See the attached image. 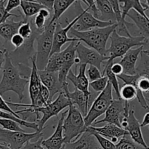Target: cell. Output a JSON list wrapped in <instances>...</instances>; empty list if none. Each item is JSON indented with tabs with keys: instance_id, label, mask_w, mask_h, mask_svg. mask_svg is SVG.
Wrapping results in <instances>:
<instances>
[{
	"instance_id": "cell-47",
	"label": "cell",
	"mask_w": 149,
	"mask_h": 149,
	"mask_svg": "<svg viewBox=\"0 0 149 149\" xmlns=\"http://www.w3.org/2000/svg\"><path fill=\"white\" fill-rule=\"evenodd\" d=\"M37 1L42 5L45 6L47 9L52 11V7H53V2L54 1H51V0H37Z\"/></svg>"
},
{
	"instance_id": "cell-32",
	"label": "cell",
	"mask_w": 149,
	"mask_h": 149,
	"mask_svg": "<svg viewBox=\"0 0 149 149\" xmlns=\"http://www.w3.org/2000/svg\"><path fill=\"white\" fill-rule=\"evenodd\" d=\"M0 118H1V119H12V120L16 122L17 124L21 125V126H24L26 127L29 128V129L34 130L35 132H39V127H38L37 123H36V122H28V121H24L23 120V119H18V118L15 117V116H13V114H11V113H7V112L3 111L0 110Z\"/></svg>"
},
{
	"instance_id": "cell-50",
	"label": "cell",
	"mask_w": 149,
	"mask_h": 149,
	"mask_svg": "<svg viewBox=\"0 0 149 149\" xmlns=\"http://www.w3.org/2000/svg\"><path fill=\"white\" fill-rule=\"evenodd\" d=\"M0 149H11L10 147H8L7 146L4 145V144H0Z\"/></svg>"
},
{
	"instance_id": "cell-10",
	"label": "cell",
	"mask_w": 149,
	"mask_h": 149,
	"mask_svg": "<svg viewBox=\"0 0 149 149\" xmlns=\"http://www.w3.org/2000/svg\"><path fill=\"white\" fill-rule=\"evenodd\" d=\"M43 136L42 132L26 133L23 132H13L0 128V142L11 149H20L27 142L32 139H39Z\"/></svg>"
},
{
	"instance_id": "cell-7",
	"label": "cell",
	"mask_w": 149,
	"mask_h": 149,
	"mask_svg": "<svg viewBox=\"0 0 149 149\" xmlns=\"http://www.w3.org/2000/svg\"><path fill=\"white\" fill-rule=\"evenodd\" d=\"M113 88L109 83L103 92L96 97L91 104V107L84 117L85 127L87 129L100 116L106 113L107 109L113 101Z\"/></svg>"
},
{
	"instance_id": "cell-33",
	"label": "cell",
	"mask_w": 149,
	"mask_h": 149,
	"mask_svg": "<svg viewBox=\"0 0 149 149\" xmlns=\"http://www.w3.org/2000/svg\"><path fill=\"white\" fill-rule=\"evenodd\" d=\"M120 98L125 101L130 102L137 97V90L135 86L132 84H124L119 90Z\"/></svg>"
},
{
	"instance_id": "cell-8",
	"label": "cell",
	"mask_w": 149,
	"mask_h": 149,
	"mask_svg": "<svg viewBox=\"0 0 149 149\" xmlns=\"http://www.w3.org/2000/svg\"><path fill=\"white\" fill-rule=\"evenodd\" d=\"M81 2V1H75L74 4L77 7V16L79 18L75 25L73 26V29L81 32L94 29L106 28L113 25V23L111 22H104L96 19L89 13L87 9L84 10L82 8Z\"/></svg>"
},
{
	"instance_id": "cell-21",
	"label": "cell",
	"mask_w": 149,
	"mask_h": 149,
	"mask_svg": "<svg viewBox=\"0 0 149 149\" xmlns=\"http://www.w3.org/2000/svg\"><path fill=\"white\" fill-rule=\"evenodd\" d=\"M86 68L87 65H80L79 73L77 74H74L71 69L67 75V80H69L71 82H72L76 89L86 94H90L92 91H90L89 89L90 82L86 76Z\"/></svg>"
},
{
	"instance_id": "cell-19",
	"label": "cell",
	"mask_w": 149,
	"mask_h": 149,
	"mask_svg": "<svg viewBox=\"0 0 149 149\" xmlns=\"http://www.w3.org/2000/svg\"><path fill=\"white\" fill-rule=\"evenodd\" d=\"M143 50V47H138L135 49H130L122 58L119 63L123 68V74L126 75H136V65L140 54Z\"/></svg>"
},
{
	"instance_id": "cell-11",
	"label": "cell",
	"mask_w": 149,
	"mask_h": 149,
	"mask_svg": "<svg viewBox=\"0 0 149 149\" xmlns=\"http://www.w3.org/2000/svg\"><path fill=\"white\" fill-rule=\"evenodd\" d=\"M78 16L75 17L72 21L68 23L65 27L63 28L60 23H57L56 27H55V31L53 34V41H52V47L51 50L50 55L52 54L58 53L61 51V48L67 42H80L77 38L68 37V33L70 31L73 26L75 25L77 21L78 20Z\"/></svg>"
},
{
	"instance_id": "cell-25",
	"label": "cell",
	"mask_w": 149,
	"mask_h": 149,
	"mask_svg": "<svg viewBox=\"0 0 149 149\" xmlns=\"http://www.w3.org/2000/svg\"><path fill=\"white\" fill-rule=\"evenodd\" d=\"M28 21V19L23 17L20 21H14L13 19L7 20L4 23L0 24V36L4 39L5 41H10L11 38L15 34L17 33L20 26L25 22Z\"/></svg>"
},
{
	"instance_id": "cell-24",
	"label": "cell",
	"mask_w": 149,
	"mask_h": 149,
	"mask_svg": "<svg viewBox=\"0 0 149 149\" xmlns=\"http://www.w3.org/2000/svg\"><path fill=\"white\" fill-rule=\"evenodd\" d=\"M119 7H120L121 13L123 19L125 20L127 15L128 14L130 10H133L139 13L143 17H148L146 14V11L148 10L146 4V1H139V0H133V1H126V0H122L119 1Z\"/></svg>"
},
{
	"instance_id": "cell-37",
	"label": "cell",
	"mask_w": 149,
	"mask_h": 149,
	"mask_svg": "<svg viewBox=\"0 0 149 149\" xmlns=\"http://www.w3.org/2000/svg\"><path fill=\"white\" fill-rule=\"evenodd\" d=\"M108 83H109L108 82V78L106 76H104V77H101L96 81L90 82L89 84V87H91L95 93H100L106 89V87L108 85Z\"/></svg>"
},
{
	"instance_id": "cell-26",
	"label": "cell",
	"mask_w": 149,
	"mask_h": 149,
	"mask_svg": "<svg viewBox=\"0 0 149 149\" xmlns=\"http://www.w3.org/2000/svg\"><path fill=\"white\" fill-rule=\"evenodd\" d=\"M95 4L100 13L99 20L116 24V17L110 1L108 0H95Z\"/></svg>"
},
{
	"instance_id": "cell-35",
	"label": "cell",
	"mask_w": 149,
	"mask_h": 149,
	"mask_svg": "<svg viewBox=\"0 0 149 149\" xmlns=\"http://www.w3.org/2000/svg\"><path fill=\"white\" fill-rule=\"evenodd\" d=\"M0 126H1L2 129L6 130L13 131V132H26V130H23L19 124L12 119H1L0 118Z\"/></svg>"
},
{
	"instance_id": "cell-9",
	"label": "cell",
	"mask_w": 149,
	"mask_h": 149,
	"mask_svg": "<svg viewBox=\"0 0 149 149\" xmlns=\"http://www.w3.org/2000/svg\"><path fill=\"white\" fill-rule=\"evenodd\" d=\"M130 110V105L129 102L122 99H114L105 113V117L101 120L95 122L94 124H111L121 127V122L124 118L127 116Z\"/></svg>"
},
{
	"instance_id": "cell-49",
	"label": "cell",
	"mask_w": 149,
	"mask_h": 149,
	"mask_svg": "<svg viewBox=\"0 0 149 149\" xmlns=\"http://www.w3.org/2000/svg\"><path fill=\"white\" fill-rule=\"evenodd\" d=\"M148 125H149V112L146 113L145 116H144L142 123L141 124V127H144L148 126Z\"/></svg>"
},
{
	"instance_id": "cell-22",
	"label": "cell",
	"mask_w": 149,
	"mask_h": 149,
	"mask_svg": "<svg viewBox=\"0 0 149 149\" xmlns=\"http://www.w3.org/2000/svg\"><path fill=\"white\" fill-rule=\"evenodd\" d=\"M31 70L30 77L29 80V93L31 101V104H33L36 97L39 95L41 87H42V82L39 78L37 67H36L35 54L31 57Z\"/></svg>"
},
{
	"instance_id": "cell-45",
	"label": "cell",
	"mask_w": 149,
	"mask_h": 149,
	"mask_svg": "<svg viewBox=\"0 0 149 149\" xmlns=\"http://www.w3.org/2000/svg\"><path fill=\"white\" fill-rule=\"evenodd\" d=\"M7 53H8V52L4 47V44L1 43V41H0V71L2 68L3 64L5 62L6 55Z\"/></svg>"
},
{
	"instance_id": "cell-52",
	"label": "cell",
	"mask_w": 149,
	"mask_h": 149,
	"mask_svg": "<svg viewBox=\"0 0 149 149\" xmlns=\"http://www.w3.org/2000/svg\"><path fill=\"white\" fill-rule=\"evenodd\" d=\"M62 149H63V148H62Z\"/></svg>"
},
{
	"instance_id": "cell-14",
	"label": "cell",
	"mask_w": 149,
	"mask_h": 149,
	"mask_svg": "<svg viewBox=\"0 0 149 149\" xmlns=\"http://www.w3.org/2000/svg\"><path fill=\"white\" fill-rule=\"evenodd\" d=\"M79 42H71L70 45L64 50L61 51L63 58V64L61 70L58 71V78L63 87L65 85H68L67 82V75L71 70V67L74 65L76 49H77Z\"/></svg>"
},
{
	"instance_id": "cell-20",
	"label": "cell",
	"mask_w": 149,
	"mask_h": 149,
	"mask_svg": "<svg viewBox=\"0 0 149 149\" xmlns=\"http://www.w3.org/2000/svg\"><path fill=\"white\" fill-rule=\"evenodd\" d=\"M63 149H102L94 135L89 131L84 133L76 141L64 143Z\"/></svg>"
},
{
	"instance_id": "cell-39",
	"label": "cell",
	"mask_w": 149,
	"mask_h": 149,
	"mask_svg": "<svg viewBox=\"0 0 149 149\" xmlns=\"http://www.w3.org/2000/svg\"><path fill=\"white\" fill-rule=\"evenodd\" d=\"M6 1H7L0 0V24H1V23L7 21L10 17H18L20 16V15H18L13 14V13H7V12L6 11L5 6H4Z\"/></svg>"
},
{
	"instance_id": "cell-40",
	"label": "cell",
	"mask_w": 149,
	"mask_h": 149,
	"mask_svg": "<svg viewBox=\"0 0 149 149\" xmlns=\"http://www.w3.org/2000/svg\"><path fill=\"white\" fill-rule=\"evenodd\" d=\"M47 21L48 20H47L43 16H42L39 14H37L36 17H35L34 20H33V24L32 23H31L33 26V27L35 28V29L39 31V32H42L45 30V28L46 26Z\"/></svg>"
},
{
	"instance_id": "cell-4",
	"label": "cell",
	"mask_w": 149,
	"mask_h": 149,
	"mask_svg": "<svg viewBox=\"0 0 149 149\" xmlns=\"http://www.w3.org/2000/svg\"><path fill=\"white\" fill-rule=\"evenodd\" d=\"M111 40L110 47L107 49L105 56L108 61H114L117 58H122L128 51L134 47H143L148 42V39L143 36H123L113 31L109 37Z\"/></svg>"
},
{
	"instance_id": "cell-38",
	"label": "cell",
	"mask_w": 149,
	"mask_h": 149,
	"mask_svg": "<svg viewBox=\"0 0 149 149\" xmlns=\"http://www.w3.org/2000/svg\"><path fill=\"white\" fill-rule=\"evenodd\" d=\"M86 76H87L88 81L90 82L96 81V80L99 79L103 77L100 70H99L97 67L93 66V65H90L87 71V75Z\"/></svg>"
},
{
	"instance_id": "cell-13",
	"label": "cell",
	"mask_w": 149,
	"mask_h": 149,
	"mask_svg": "<svg viewBox=\"0 0 149 149\" xmlns=\"http://www.w3.org/2000/svg\"><path fill=\"white\" fill-rule=\"evenodd\" d=\"M63 93H65L68 98L71 100V103L74 106H77V109L80 113L82 114L84 118L87 113V109L90 103L94 101L95 97L93 92L90 94H86L80 90L75 88L74 92H70L68 90V85H65L63 87Z\"/></svg>"
},
{
	"instance_id": "cell-30",
	"label": "cell",
	"mask_w": 149,
	"mask_h": 149,
	"mask_svg": "<svg viewBox=\"0 0 149 149\" xmlns=\"http://www.w3.org/2000/svg\"><path fill=\"white\" fill-rule=\"evenodd\" d=\"M137 63V74L149 79V49L141 52Z\"/></svg>"
},
{
	"instance_id": "cell-48",
	"label": "cell",
	"mask_w": 149,
	"mask_h": 149,
	"mask_svg": "<svg viewBox=\"0 0 149 149\" xmlns=\"http://www.w3.org/2000/svg\"><path fill=\"white\" fill-rule=\"evenodd\" d=\"M50 12H51L50 10H49L48 9L43 8L39 12V13H38V14H39V15H41L42 16H43V17H45L47 20H50V15H51Z\"/></svg>"
},
{
	"instance_id": "cell-46",
	"label": "cell",
	"mask_w": 149,
	"mask_h": 149,
	"mask_svg": "<svg viewBox=\"0 0 149 149\" xmlns=\"http://www.w3.org/2000/svg\"><path fill=\"white\" fill-rule=\"evenodd\" d=\"M111 70L112 72L117 77V76L120 75V74H123V68L122 66L119 63H112L111 66Z\"/></svg>"
},
{
	"instance_id": "cell-3",
	"label": "cell",
	"mask_w": 149,
	"mask_h": 149,
	"mask_svg": "<svg viewBox=\"0 0 149 149\" xmlns=\"http://www.w3.org/2000/svg\"><path fill=\"white\" fill-rule=\"evenodd\" d=\"M72 105L71 100L68 98L65 93H61L58 94V97L54 101L47 103L42 107L39 108H25L21 111H15L17 115L20 113H32L36 114V120H38L37 125L39 127V132H42L45 128L46 122L50 118L53 116H58V113Z\"/></svg>"
},
{
	"instance_id": "cell-34",
	"label": "cell",
	"mask_w": 149,
	"mask_h": 149,
	"mask_svg": "<svg viewBox=\"0 0 149 149\" xmlns=\"http://www.w3.org/2000/svg\"><path fill=\"white\" fill-rule=\"evenodd\" d=\"M116 149H146L135 143L129 135H125L120 138L116 144Z\"/></svg>"
},
{
	"instance_id": "cell-27",
	"label": "cell",
	"mask_w": 149,
	"mask_h": 149,
	"mask_svg": "<svg viewBox=\"0 0 149 149\" xmlns=\"http://www.w3.org/2000/svg\"><path fill=\"white\" fill-rule=\"evenodd\" d=\"M127 16L133 20L135 24L143 34L142 36L147 39H149V17H143L133 10H130Z\"/></svg>"
},
{
	"instance_id": "cell-51",
	"label": "cell",
	"mask_w": 149,
	"mask_h": 149,
	"mask_svg": "<svg viewBox=\"0 0 149 149\" xmlns=\"http://www.w3.org/2000/svg\"><path fill=\"white\" fill-rule=\"evenodd\" d=\"M146 4L147 7H148V9H149V0H147V1H146Z\"/></svg>"
},
{
	"instance_id": "cell-2",
	"label": "cell",
	"mask_w": 149,
	"mask_h": 149,
	"mask_svg": "<svg viewBox=\"0 0 149 149\" xmlns=\"http://www.w3.org/2000/svg\"><path fill=\"white\" fill-rule=\"evenodd\" d=\"M116 27L117 25L113 24L106 28L94 29L81 32L71 29L68 33L72 38H77L80 42H84L91 49L105 56L107 50V42L112 32L116 30Z\"/></svg>"
},
{
	"instance_id": "cell-1",
	"label": "cell",
	"mask_w": 149,
	"mask_h": 149,
	"mask_svg": "<svg viewBox=\"0 0 149 149\" xmlns=\"http://www.w3.org/2000/svg\"><path fill=\"white\" fill-rule=\"evenodd\" d=\"M28 84L29 79L21 77L19 70L13 65L10 54L7 53L3 67L2 79L0 81V95H2L7 92H14L17 95L21 103L24 98L25 88Z\"/></svg>"
},
{
	"instance_id": "cell-42",
	"label": "cell",
	"mask_w": 149,
	"mask_h": 149,
	"mask_svg": "<svg viewBox=\"0 0 149 149\" xmlns=\"http://www.w3.org/2000/svg\"><path fill=\"white\" fill-rule=\"evenodd\" d=\"M43 138H39L35 142H27L20 149H45L42 145V142Z\"/></svg>"
},
{
	"instance_id": "cell-17",
	"label": "cell",
	"mask_w": 149,
	"mask_h": 149,
	"mask_svg": "<svg viewBox=\"0 0 149 149\" xmlns=\"http://www.w3.org/2000/svg\"><path fill=\"white\" fill-rule=\"evenodd\" d=\"M67 113L68 110L63 112L55 130V132L49 138L42 141V145L45 149H62L64 145L63 124Z\"/></svg>"
},
{
	"instance_id": "cell-36",
	"label": "cell",
	"mask_w": 149,
	"mask_h": 149,
	"mask_svg": "<svg viewBox=\"0 0 149 149\" xmlns=\"http://www.w3.org/2000/svg\"><path fill=\"white\" fill-rule=\"evenodd\" d=\"M86 130L90 132L93 135H94L95 138H96V140H97V142H98L100 148H101L102 149H116V144H114V143H113L112 142H111L109 140L106 139V138H105L104 137H103L102 135H99L98 133L94 132V131H92L89 129H86Z\"/></svg>"
},
{
	"instance_id": "cell-15",
	"label": "cell",
	"mask_w": 149,
	"mask_h": 149,
	"mask_svg": "<svg viewBox=\"0 0 149 149\" xmlns=\"http://www.w3.org/2000/svg\"><path fill=\"white\" fill-rule=\"evenodd\" d=\"M127 127L125 130L128 132V135L131 139L139 146H141L143 148L149 149V146L146 144L143 136L142 131H141V123L135 115V111L132 109H130L127 116H126Z\"/></svg>"
},
{
	"instance_id": "cell-43",
	"label": "cell",
	"mask_w": 149,
	"mask_h": 149,
	"mask_svg": "<svg viewBox=\"0 0 149 149\" xmlns=\"http://www.w3.org/2000/svg\"><path fill=\"white\" fill-rule=\"evenodd\" d=\"M10 42L16 48V49H18L19 48L23 47V45H24L25 39L20 35H19L18 33H16L11 38Z\"/></svg>"
},
{
	"instance_id": "cell-41",
	"label": "cell",
	"mask_w": 149,
	"mask_h": 149,
	"mask_svg": "<svg viewBox=\"0 0 149 149\" xmlns=\"http://www.w3.org/2000/svg\"><path fill=\"white\" fill-rule=\"evenodd\" d=\"M0 110L3 111L7 112V113H11V114H13V116H15V117L21 119V118H20V116H19L16 113V112L14 111H13V109L10 108V106L7 104V102H6L5 100L2 98V97H1V95H0Z\"/></svg>"
},
{
	"instance_id": "cell-5",
	"label": "cell",
	"mask_w": 149,
	"mask_h": 149,
	"mask_svg": "<svg viewBox=\"0 0 149 149\" xmlns=\"http://www.w3.org/2000/svg\"><path fill=\"white\" fill-rule=\"evenodd\" d=\"M49 20L47 23L45 30L38 34L36 38L37 48L35 55L36 67L39 71L45 69L52 50L54 31L58 22L50 23Z\"/></svg>"
},
{
	"instance_id": "cell-16",
	"label": "cell",
	"mask_w": 149,
	"mask_h": 149,
	"mask_svg": "<svg viewBox=\"0 0 149 149\" xmlns=\"http://www.w3.org/2000/svg\"><path fill=\"white\" fill-rule=\"evenodd\" d=\"M39 78L42 85L47 87L49 92V103L52 102L54 96L56 94L63 93V86L60 83L58 72H50L47 70L39 71Z\"/></svg>"
},
{
	"instance_id": "cell-6",
	"label": "cell",
	"mask_w": 149,
	"mask_h": 149,
	"mask_svg": "<svg viewBox=\"0 0 149 149\" xmlns=\"http://www.w3.org/2000/svg\"><path fill=\"white\" fill-rule=\"evenodd\" d=\"M64 143L72 142L78 139L86 130L84 118L74 105L68 107L67 116L63 124Z\"/></svg>"
},
{
	"instance_id": "cell-29",
	"label": "cell",
	"mask_w": 149,
	"mask_h": 149,
	"mask_svg": "<svg viewBox=\"0 0 149 149\" xmlns=\"http://www.w3.org/2000/svg\"><path fill=\"white\" fill-rule=\"evenodd\" d=\"M20 7L23 10L25 18L28 19L32 16L36 15L42 9L46 8L44 5L36 1H26L22 0L20 1Z\"/></svg>"
},
{
	"instance_id": "cell-44",
	"label": "cell",
	"mask_w": 149,
	"mask_h": 149,
	"mask_svg": "<svg viewBox=\"0 0 149 149\" xmlns=\"http://www.w3.org/2000/svg\"><path fill=\"white\" fill-rule=\"evenodd\" d=\"M20 1L21 0H9L7 1V5L5 7V10L7 13H10V11L14 9L17 8L20 6Z\"/></svg>"
},
{
	"instance_id": "cell-18",
	"label": "cell",
	"mask_w": 149,
	"mask_h": 149,
	"mask_svg": "<svg viewBox=\"0 0 149 149\" xmlns=\"http://www.w3.org/2000/svg\"><path fill=\"white\" fill-rule=\"evenodd\" d=\"M87 129L97 132L99 135H102L106 139L109 140L113 143L116 144L119 142V139L125 135H129L128 132L122 128L119 127L114 125L106 124L103 127H97L90 126Z\"/></svg>"
},
{
	"instance_id": "cell-12",
	"label": "cell",
	"mask_w": 149,
	"mask_h": 149,
	"mask_svg": "<svg viewBox=\"0 0 149 149\" xmlns=\"http://www.w3.org/2000/svg\"><path fill=\"white\" fill-rule=\"evenodd\" d=\"M76 53L77 55V58L79 61V65L83 64L93 65L97 67L99 70L101 69L102 63L109 60L108 57L100 55L93 49L87 47L81 42L78 43Z\"/></svg>"
},
{
	"instance_id": "cell-28",
	"label": "cell",
	"mask_w": 149,
	"mask_h": 149,
	"mask_svg": "<svg viewBox=\"0 0 149 149\" xmlns=\"http://www.w3.org/2000/svg\"><path fill=\"white\" fill-rule=\"evenodd\" d=\"M74 0H55L53 2V15L50 19V23H55L58 22L60 17L63 14L71 7L72 4H74Z\"/></svg>"
},
{
	"instance_id": "cell-23",
	"label": "cell",
	"mask_w": 149,
	"mask_h": 149,
	"mask_svg": "<svg viewBox=\"0 0 149 149\" xmlns=\"http://www.w3.org/2000/svg\"><path fill=\"white\" fill-rule=\"evenodd\" d=\"M110 3L112 6L113 12H114L115 17H116V24L117 25V27L116 29V31L118 34L120 36H127L130 37L132 35L130 33L128 28L133 26V24L127 21L126 20L123 19L121 13L120 7H119V3L118 0H110Z\"/></svg>"
},
{
	"instance_id": "cell-31",
	"label": "cell",
	"mask_w": 149,
	"mask_h": 149,
	"mask_svg": "<svg viewBox=\"0 0 149 149\" xmlns=\"http://www.w3.org/2000/svg\"><path fill=\"white\" fill-rule=\"evenodd\" d=\"M63 64V58L61 51L58 53L52 54L49 56L45 70L50 72H58L62 68Z\"/></svg>"
}]
</instances>
